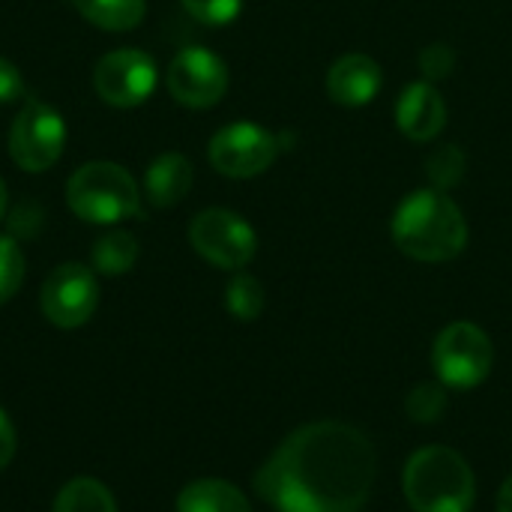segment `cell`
I'll return each instance as SVG.
<instances>
[{
	"label": "cell",
	"mask_w": 512,
	"mask_h": 512,
	"mask_svg": "<svg viewBox=\"0 0 512 512\" xmlns=\"http://www.w3.org/2000/svg\"><path fill=\"white\" fill-rule=\"evenodd\" d=\"M378 477L369 435L345 420L294 429L255 474L258 498L276 512H363Z\"/></svg>",
	"instance_id": "obj_1"
},
{
	"label": "cell",
	"mask_w": 512,
	"mask_h": 512,
	"mask_svg": "<svg viewBox=\"0 0 512 512\" xmlns=\"http://www.w3.org/2000/svg\"><path fill=\"white\" fill-rule=\"evenodd\" d=\"M390 234L402 255L423 264H444L465 252L468 219L447 192L420 189L396 207Z\"/></svg>",
	"instance_id": "obj_2"
},
{
	"label": "cell",
	"mask_w": 512,
	"mask_h": 512,
	"mask_svg": "<svg viewBox=\"0 0 512 512\" xmlns=\"http://www.w3.org/2000/svg\"><path fill=\"white\" fill-rule=\"evenodd\" d=\"M402 492L414 512H471L477 477L459 450L432 444L411 453L405 462Z\"/></svg>",
	"instance_id": "obj_3"
},
{
	"label": "cell",
	"mask_w": 512,
	"mask_h": 512,
	"mask_svg": "<svg viewBox=\"0 0 512 512\" xmlns=\"http://www.w3.org/2000/svg\"><path fill=\"white\" fill-rule=\"evenodd\" d=\"M66 204L81 222L117 225L141 210L135 177L117 162H87L66 183Z\"/></svg>",
	"instance_id": "obj_4"
},
{
	"label": "cell",
	"mask_w": 512,
	"mask_h": 512,
	"mask_svg": "<svg viewBox=\"0 0 512 512\" xmlns=\"http://www.w3.org/2000/svg\"><path fill=\"white\" fill-rule=\"evenodd\" d=\"M495 366V348L489 333L474 321L447 324L432 345V369L447 390L480 387Z\"/></svg>",
	"instance_id": "obj_5"
},
{
	"label": "cell",
	"mask_w": 512,
	"mask_h": 512,
	"mask_svg": "<svg viewBox=\"0 0 512 512\" xmlns=\"http://www.w3.org/2000/svg\"><path fill=\"white\" fill-rule=\"evenodd\" d=\"M189 243L219 270H243L258 252L255 228L240 213L225 207L201 210L189 225Z\"/></svg>",
	"instance_id": "obj_6"
},
{
	"label": "cell",
	"mask_w": 512,
	"mask_h": 512,
	"mask_svg": "<svg viewBox=\"0 0 512 512\" xmlns=\"http://www.w3.org/2000/svg\"><path fill=\"white\" fill-rule=\"evenodd\" d=\"M63 144H66L63 117L51 105L39 99H27L9 129L12 162L27 174H42L60 159Z\"/></svg>",
	"instance_id": "obj_7"
},
{
	"label": "cell",
	"mask_w": 512,
	"mask_h": 512,
	"mask_svg": "<svg viewBox=\"0 0 512 512\" xmlns=\"http://www.w3.org/2000/svg\"><path fill=\"white\" fill-rule=\"evenodd\" d=\"M279 150H282L279 135H273L270 129L258 123L240 120V123L219 129L210 138L207 156L219 174L231 180H249V177L264 174L276 162Z\"/></svg>",
	"instance_id": "obj_8"
},
{
	"label": "cell",
	"mask_w": 512,
	"mask_h": 512,
	"mask_svg": "<svg viewBox=\"0 0 512 512\" xmlns=\"http://www.w3.org/2000/svg\"><path fill=\"white\" fill-rule=\"evenodd\" d=\"M99 306V285L90 267L84 264H60L51 270L39 291V309L42 315L60 327V330H75L93 318Z\"/></svg>",
	"instance_id": "obj_9"
},
{
	"label": "cell",
	"mask_w": 512,
	"mask_h": 512,
	"mask_svg": "<svg viewBox=\"0 0 512 512\" xmlns=\"http://www.w3.org/2000/svg\"><path fill=\"white\" fill-rule=\"evenodd\" d=\"M156 60L141 48H117L105 54L93 69V87L102 102L114 108H135L156 90Z\"/></svg>",
	"instance_id": "obj_10"
},
{
	"label": "cell",
	"mask_w": 512,
	"mask_h": 512,
	"mask_svg": "<svg viewBox=\"0 0 512 512\" xmlns=\"http://www.w3.org/2000/svg\"><path fill=\"white\" fill-rule=\"evenodd\" d=\"M168 93L186 108H213L228 90V66L204 45L183 48L168 66Z\"/></svg>",
	"instance_id": "obj_11"
},
{
	"label": "cell",
	"mask_w": 512,
	"mask_h": 512,
	"mask_svg": "<svg viewBox=\"0 0 512 512\" xmlns=\"http://www.w3.org/2000/svg\"><path fill=\"white\" fill-rule=\"evenodd\" d=\"M396 123L402 135L417 144H429L447 126V102L432 81H414L402 90L396 102Z\"/></svg>",
	"instance_id": "obj_12"
},
{
	"label": "cell",
	"mask_w": 512,
	"mask_h": 512,
	"mask_svg": "<svg viewBox=\"0 0 512 512\" xmlns=\"http://www.w3.org/2000/svg\"><path fill=\"white\" fill-rule=\"evenodd\" d=\"M381 84H384V75H381L378 60L360 51L339 57L327 72V96L345 108L369 105L381 93Z\"/></svg>",
	"instance_id": "obj_13"
},
{
	"label": "cell",
	"mask_w": 512,
	"mask_h": 512,
	"mask_svg": "<svg viewBox=\"0 0 512 512\" xmlns=\"http://www.w3.org/2000/svg\"><path fill=\"white\" fill-rule=\"evenodd\" d=\"M192 180H195L192 162L183 153H162L150 162L144 174V189L156 207H174L177 201L186 198V192L192 189Z\"/></svg>",
	"instance_id": "obj_14"
},
{
	"label": "cell",
	"mask_w": 512,
	"mask_h": 512,
	"mask_svg": "<svg viewBox=\"0 0 512 512\" xmlns=\"http://www.w3.org/2000/svg\"><path fill=\"white\" fill-rule=\"evenodd\" d=\"M177 512H252V504L234 483L204 477L180 489Z\"/></svg>",
	"instance_id": "obj_15"
},
{
	"label": "cell",
	"mask_w": 512,
	"mask_h": 512,
	"mask_svg": "<svg viewBox=\"0 0 512 512\" xmlns=\"http://www.w3.org/2000/svg\"><path fill=\"white\" fill-rule=\"evenodd\" d=\"M81 18L102 30H132L141 24L147 3L144 0H69Z\"/></svg>",
	"instance_id": "obj_16"
},
{
	"label": "cell",
	"mask_w": 512,
	"mask_h": 512,
	"mask_svg": "<svg viewBox=\"0 0 512 512\" xmlns=\"http://www.w3.org/2000/svg\"><path fill=\"white\" fill-rule=\"evenodd\" d=\"M51 512H117V501L105 483L93 477H75L57 492Z\"/></svg>",
	"instance_id": "obj_17"
},
{
	"label": "cell",
	"mask_w": 512,
	"mask_h": 512,
	"mask_svg": "<svg viewBox=\"0 0 512 512\" xmlns=\"http://www.w3.org/2000/svg\"><path fill=\"white\" fill-rule=\"evenodd\" d=\"M90 261L102 276H123L138 261V240L129 231H108L93 243Z\"/></svg>",
	"instance_id": "obj_18"
},
{
	"label": "cell",
	"mask_w": 512,
	"mask_h": 512,
	"mask_svg": "<svg viewBox=\"0 0 512 512\" xmlns=\"http://www.w3.org/2000/svg\"><path fill=\"white\" fill-rule=\"evenodd\" d=\"M264 303H267L264 285L249 273H237L225 288V309L237 321H255L264 312Z\"/></svg>",
	"instance_id": "obj_19"
},
{
	"label": "cell",
	"mask_w": 512,
	"mask_h": 512,
	"mask_svg": "<svg viewBox=\"0 0 512 512\" xmlns=\"http://www.w3.org/2000/svg\"><path fill=\"white\" fill-rule=\"evenodd\" d=\"M447 405H450V396H447V387L441 381H426V384H417L408 399H405V414L411 423H420V426H432L438 423L444 414H447Z\"/></svg>",
	"instance_id": "obj_20"
},
{
	"label": "cell",
	"mask_w": 512,
	"mask_h": 512,
	"mask_svg": "<svg viewBox=\"0 0 512 512\" xmlns=\"http://www.w3.org/2000/svg\"><path fill=\"white\" fill-rule=\"evenodd\" d=\"M426 174L435 183V189L447 192L453 189L462 177H465V153L456 144H444L438 147L429 159H426Z\"/></svg>",
	"instance_id": "obj_21"
},
{
	"label": "cell",
	"mask_w": 512,
	"mask_h": 512,
	"mask_svg": "<svg viewBox=\"0 0 512 512\" xmlns=\"http://www.w3.org/2000/svg\"><path fill=\"white\" fill-rule=\"evenodd\" d=\"M24 282V255L15 237L0 234V306L15 297Z\"/></svg>",
	"instance_id": "obj_22"
},
{
	"label": "cell",
	"mask_w": 512,
	"mask_h": 512,
	"mask_svg": "<svg viewBox=\"0 0 512 512\" xmlns=\"http://www.w3.org/2000/svg\"><path fill=\"white\" fill-rule=\"evenodd\" d=\"M186 12L210 27H225L243 12V0H183Z\"/></svg>",
	"instance_id": "obj_23"
},
{
	"label": "cell",
	"mask_w": 512,
	"mask_h": 512,
	"mask_svg": "<svg viewBox=\"0 0 512 512\" xmlns=\"http://www.w3.org/2000/svg\"><path fill=\"white\" fill-rule=\"evenodd\" d=\"M456 66V54L447 42H432L420 51V69L429 81H441L453 72Z\"/></svg>",
	"instance_id": "obj_24"
},
{
	"label": "cell",
	"mask_w": 512,
	"mask_h": 512,
	"mask_svg": "<svg viewBox=\"0 0 512 512\" xmlns=\"http://www.w3.org/2000/svg\"><path fill=\"white\" fill-rule=\"evenodd\" d=\"M21 90H24V78H21L18 66L9 63L6 57H0V105L18 99Z\"/></svg>",
	"instance_id": "obj_25"
},
{
	"label": "cell",
	"mask_w": 512,
	"mask_h": 512,
	"mask_svg": "<svg viewBox=\"0 0 512 512\" xmlns=\"http://www.w3.org/2000/svg\"><path fill=\"white\" fill-rule=\"evenodd\" d=\"M15 450H18V435H15V426L9 420V414L0 408V471L15 459Z\"/></svg>",
	"instance_id": "obj_26"
},
{
	"label": "cell",
	"mask_w": 512,
	"mask_h": 512,
	"mask_svg": "<svg viewBox=\"0 0 512 512\" xmlns=\"http://www.w3.org/2000/svg\"><path fill=\"white\" fill-rule=\"evenodd\" d=\"M12 216H15V219H12V231L21 234V237H27V228H24L27 222H30L36 231H39V225H42V213H39L30 201H27V204H18Z\"/></svg>",
	"instance_id": "obj_27"
},
{
	"label": "cell",
	"mask_w": 512,
	"mask_h": 512,
	"mask_svg": "<svg viewBox=\"0 0 512 512\" xmlns=\"http://www.w3.org/2000/svg\"><path fill=\"white\" fill-rule=\"evenodd\" d=\"M498 512H512V474L504 480V486H501V492H498Z\"/></svg>",
	"instance_id": "obj_28"
},
{
	"label": "cell",
	"mask_w": 512,
	"mask_h": 512,
	"mask_svg": "<svg viewBox=\"0 0 512 512\" xmlns=\"http://www.w3.org/2000/svg\"><path fill=\"white\" fill-rule=\"evenodd\" d=\"M6 198H9V195H6V183H3V177H0V219L6 216Z\"/></svg>",
	"instance_id": "obj_29"
}]
</instances>
